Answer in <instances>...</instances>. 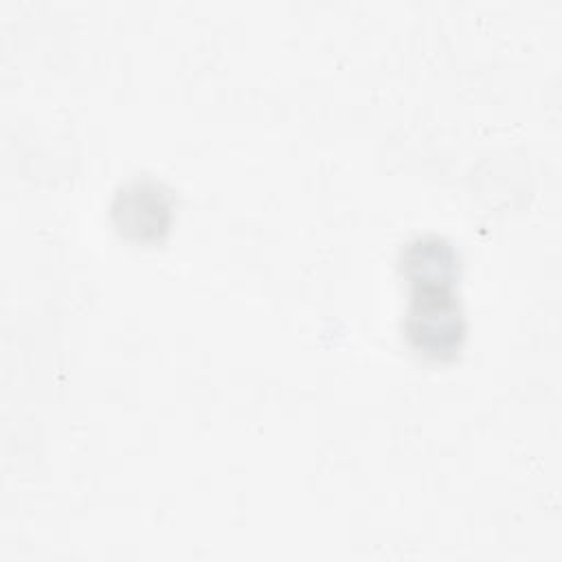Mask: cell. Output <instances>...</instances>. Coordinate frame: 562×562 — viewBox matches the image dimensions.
Segmentation results:
<instances>
[{"mask_svg":"<svg viewBox=\"0 0 562 562\" xmlns=\"http://www.w3.org/2000/svg\"><path fill=\"white\" fill-rule=\"evenodd\" d=\"M457 279H411L406 334L411 345L435 360L452 358L463 340V318L454 299Z\"/></svg>","mask_w":562,"mask_h":562,"instance_id":"6da1fadb","label":"cell"},{"mask_svg":"<svg viewBox=\"0 0 562 562\" xmlns=\"http://www.w3.org/2000/svg\"><path fill=\"white\" fill-rule=\"evenodd\" d=\"M169 198L154 182H134L114 202L119 228L136 239L160 237L169 226Z\"/></svg>","mask_w":562,"mask_h":562,"instance_id":"7a4b0ae2","label":"cell"}]
</instances>
